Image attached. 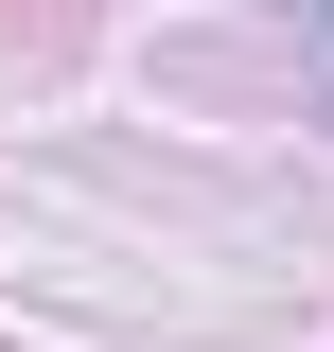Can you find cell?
I'll use <instances>...</instances> for the list:
<instances>
[{
    "mask_svg": "<svg viewBox=\"0 0 334 352\" xmlns=\"http://www.w3.org/2000/svg\"><path fill=\"white\" fill-rule=\"evenodd\" d=\"M317 53H334V0H317Z\"/></svg>",
    "mask_w": 334,
    "mask_h": 352,
    "instance_id": "6da1fadb",
    "label": "cell"
}]
</instances>
